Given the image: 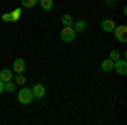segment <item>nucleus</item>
I'll return each instance as SVG.
<instances>
[{
  "mask_svg": "<svg viewBox=\"0 0 127 125\" xmlns=\"http://www.w3.org/2000/svg\"><path fill=\"white\" fill-rule=\"evenodd\" d=\"M15 88H17V85H15V83H12V81H7V83H3V90H5V91H9V93L15 91Z\"/></svg>",
  "mask_w": 127,
  "mask_h": 125,
  "instance_id": "obj_14",
  "label": "nucleus"
},
{
  "mask_svg": "<svg viewBox=\"0 0 127 125\" xmlns=\"http://www.w3.org/2000/svg\"><path fill=\"white\" fill-rule=\"evenodd\" d=\"M100 25H102V29L105 30V32H112V30H114V27H115V22H114L112 19H103Z\"/></svg>",
  "mask_w": 127,
  "mask_h": 125,
  "instance_id": "obj_7",
  "label": "nucleus"
},
{
  "mask_svg": "<svg viewBox=\"0 0 127 125\" xmlns=\"http://www.w3.org/2000/svg\"><path fill=\"white\" fill-rule=\"evenodd\" d=\"M108 59H112V61H117V59H120L119 51H110V56H108Z\"/></svg>",
  "mask_w": 127,
  "mask_h": 125,
  "instance_id": "obj_17",
  "label": "nucleus"
},
{
  "mask_svg": "<svg viewBox=\"0 0 127 125\" xmlns=\"http://www.w3.org/2000/svg\"><path fill=\"white\" fill-rule=\"evenodd\" d=\"M59 37H61L63 42H71V41H75V37H76V32H75V29L71 25H63Z\"/></svg>",
  "mask_w": 127,
  "mask_h": 125,
  "instance_id": "obj_2",
  "label": "nucleus"
},
{
  "mask_svg": "<svg viewBox=\"0 0 127 125\" xmlns=\"http://www.w3.org/2000/svg\"><path fill=\"white\" fill-rule=\"evenodd\" d=\"M36 3H37V0H22V5H24L26 9H32Z\"/></svg>",
  "mask_w": 127,
  "mask_h": 125,
  "instance_id": "obj_16",
  "label": "nucleus"
},
{
  "mask_svg": "<svg viewBox=\"0 0 127 125\" xmlns=\"http://www.w3.org/2000/svg\"><path fill=\"white\" fill-rule=\"evenodd\" d=\"M12 71L14 73H24L26 71V61L24 59H15L14 61V64H12Z\"/></svg>",
  "mask_w": 127,
  "mask_h": 125,
  "instance_id": "obj_6",
  "label": "nucleus"
},
{
  "mask_svg": "<svg viewBox=\"0 0 127 125\" xmlns=\"http://www.w3.org/2000/svg\"><path fill=\"white\" fill-rule=\"evenodd\" d=\"M112 71H117L119 75H126L127 73V63L124 61V59H117V61H114V69Z\"/></svg>",
  "mask_w": 127,
  "mask_h": 125,
  "instance_id": "obj_4",
  "label": "nucleus"
},
{
  "mask_svg": "<svg viewBox=\"0 0 127 125\" xmlns=\"http://www.w3.org/2000/svg\"><path fill=\"white\" fill-rule=\"evenodd\" d=\"M20 12H22L20 9H14L12 12H10V19H12V22H17V20L20 19Z\"/></svg>",
  "mask_w": 127,
  "mask_h": 125,
  "instance_id": "obj_13",
  "label": "nucleus"
},
{
  "mask_svg": "<svg viewBox=\"0 0 127 125\" xmlns=\"http://www.w3.org/2000/svg\"><path fill=\"white\" fill-rule=\"evenodd\" d=\"M73 22H75V19H73L69 14H64V15L61 17V24H63V25H73Z\"/></svg>",
  "mask_w": 127,
  "mask_h": 125,
  "instance_id": "obj_11",
  "label": "nucleus"
},
{
  "mask_svg": "<svg viewBox=\"0 0 127 125\" xmlns=\"http://www.w3.org/2000/svg\"><path fill=\"white\" fill-rule=\"evenodd\" d=\"M2 20H3V22H12V19H10V12L3 14V15H2Z\"/></svg>",
  "mask_w": 127,
  "mask_h": 125,
  "instance_id": "obj_18",
  "label": "nucleus"
},
{
  "mask_svg": "<svg viewBox=\"0 0 127 125\" xmlns=\"http://www.w3.org/2000/svg\"><path fill=\"white\" fill-rule=\"evenodd\" d=\"M114 36H115V39L117 41H120V42H127V27L122 24V25H115L114 27Z\"/></svg>",
  "mask_w": 127,
  "mask_h": 125,
  "instance_id": "obj_3",
  "label": "nucleus"
},
{
  "mask_svg": "<svg viewBox=\"0 0 127 125\" xmlns=\"http://www.w3.org/2000/svg\"><path fill=\"white\" fill-rule=\"evenodd\" d=\"M31 90H32V95H34V98H44V96H46V88H44V85H41V83L34 85Z\"/></svg>",
  "mask_w": 127,
  "mask_h": 125,
  "instance_id": "obj_5",
  "label": "nucleus"
},
{
  "mask_svg": "<svg viewBox=\"0 0 127 125\" xmlns=\"http://www.w3.org/2000/svg\"><path fill=\"white\" fill-rule=\"evenodd\" d=\"M37 2H39V5L44 10H51L53 9V0H37Z\"/></svg>",
  "mask_w": 127,
  "mask_h": 125,
  "instance_id": "obj_12",
  "label": "nucleus"
},
{
  "mask_svg": "<svg viewBox=\"0 0 127 125\" xmlns=\"http://www.w3.org/2000/svg\"><path fill=\"white\" fill-rule=\"evenodd\" d=\"M12 76H14V73H12L10 69H2V71H0V79H2L3 83L10 81V79H12Z\"/></svg>",
  "mask_w": 127,
  "mask_h": 125,
  "instance_id": "obj_9",
  "label": "nucleus"
},
{
  "mask_svg": "<svg viewBox=\"0 0 127 125\" xmlns=\"http://www.w3.org/2000/svg\"><path fill=\"white\" fill-rule=\"evenodd\" d=\"M17 100H19L22 105H29L31 101L34 100V95H32V90L31 88H22L19 93H17Z\"/></svg>",
  "mask_w": 127,
  "mask_h": 125,
  "instance_id": "obj_1",
  "label": "nucleus"
},
{
  "mask_svg": "<svg viewBox=\"0 0 127 125\" xmlns=\"http://www.w3.org/2000/svg\"><path fill=\"white\" fill-rule=\"evenodd\" d=\"M100 66H102V69H103L105 73H110V71L114 69V61H112V59H105Z\"/></svg>",
  "mask_w": 127,
  "mask_h": 125,
  "instance_id": "obj_10",
  "label": "nucleus"
},
{
  "mask_svg": "<svg viewBox=\"0 0 127 125\" xmlns=\"http://www.w3.org/2000/svg\"><path fill=\"white\" fill-rule=\"evenodd\" d=\"M15 85H26V76L22 75V73H17V76H15Z\"/></svg>",
  "mask_w": 127,
  "mask_h": 125,
  "instance_id": "obj_15",
  "label": "nucleus"
},
{
  "mask_svg": "<svg viewBox=\"0 0 127 125\" xmlns=\"http://www.w3.org/2000/svg\"><path fill=\"white\" fill-rule=\"evenodd\" d=\"M2 91H3V81L0 79V93H2Z\"/></svg>",
  "mask_w": 127,
  "mask_h": 125,
  "instance_id": "obj_19",
  "label": "nucleus"
},
{
  "mask_svg": "<svg viewBox=\"0 0 127 125\" xmlns=\"http://www.w3.org/2000/svg\"><path fill=\"white\" fill-rule=\"evenodd\" d=\"M71 27L75 29L76 34H78V32H85V30H87V22H85V20H76V22H73Z\"/></svg>",
  "mask_w": 127,
  "mask_h": 125,
  "instance_id": "obj_8",
  "label": "nucleus"
}]
</instances>
